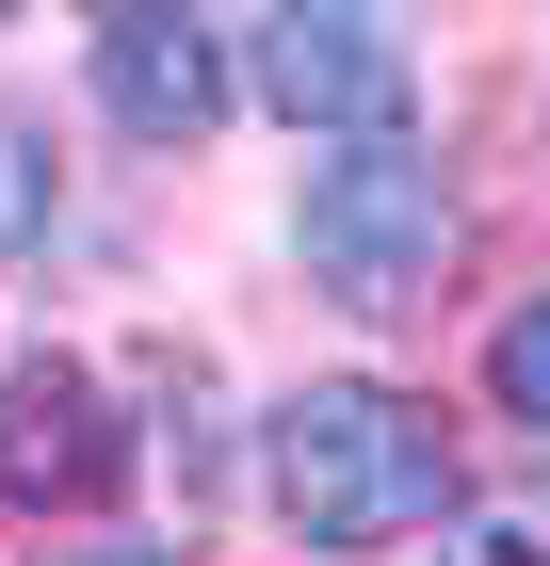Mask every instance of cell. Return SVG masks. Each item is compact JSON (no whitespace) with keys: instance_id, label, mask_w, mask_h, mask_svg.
Returning a JSON list of instances; mask_svg holds the SVG:
<instances>
[{"instance_id":"5","label":"cell","mask_w":550,"mask_h":566,"mask_svg":"<svg viewBox=\"0 0 550 566\" xmlns=\"http://www.w3.org/2000/svg\"><path fill=\"white\" fill-rule=\"evenodd\" d=\"M227 97H243V65H227V33L195 17V0H146V17H114V33H97V114H114L129 146H195V130H227Z\"/></svg>"},{"instance_id":"8","label":"cell","mask_w":550,"mask_h":566,"mask_svg":"<svg viewBox=\"0 0 550 566\" xmlns=\"http://www.w3.org/2000/svg\"><path fill=\"white\" fill-rule=\"evenodd\" d=\"M437 566H550V502H486V518H437Z\"/></svg>"},{"instance_id":"9","label":"cell","mask_w":550,"mask_h":566,"mask_svg":"<svg viewBox=\"0 0 550 566\" xmlns=\"http://www.w3.org/2000/svg\"><path fill=\"white\" fill-rule=\"evenodd\" d=\"M65 566H163V551H65Z\"/></svg>"},{"instance_id":"10","label":"cell","mask_w":550,"mask_h":566,"mask_svg":"<svg viewBox=\"0 0 550 566\" xmlns=\"http://www.w3.org/2000/svg\"><path fill=\"white\" fill-rule=\"evenodd\" d=\"M97 17H146V0H97Z\"/></svg>"},{"instance_id":"2","label":"cell","mask_w":550,"mask_h":566,"mask_svg":"<svg viewBox=\"0 0 550 566\" xmlns=\"http://www.w3.org/2000/svg\"><path fill=\"white\" fill-rule=\"evenodd\" d=\"M292 243L356 324H422L437 275H454V178L405 130H340V163H308V195H292Z\"/></svg>"},{"instance_id":"4","label":"cell","mask_w":550,"mask_h":566,"mask_svg":"<svg viewBox=\"0 0 550 566\" xmlns=\"http://www.w3.org/2000/svg\"><path fill=\"white\" fill-rule=\"evenodd\" d=\"M129 485V421L97 389L82 356H17L0 373V502H33V518H82Z\"/></svg>"},{"instance_id":"1","label":"cell","mask_w":550,"mask_h":566,"mask_svg":"<svg viewBox=\"0 0 550 566\" xmlns=\"http://www.w3.org/2000/svg\"><path fill=\"white\" fill-rule=\"evenodd\" d=\"M259 485L308 551H405L454 518V437H437V405L373 389V373H324L259 421Z\"/></svg>"},{"instance_id":"7","label":"cell","mask_w":550,"mask_h":566,"mask_svg":"<svg viewBox=\"0 0 550 566\" xmlns=\"http://www.w3.org/2000/svg\"><path fill=\"white\" fill-rule=\"evenodd\" d=\"M49 211H65V178H49V130L0 97V260H33V243H49Z\"/></svg>"},{"instance_id":"11","label":"cell","mask_w":550,"mask_h":566,"mask_svg":"<svg viewBox=\"0 0 550 566\" xmlns=\"http://www.w3.org/2000/svg\"><path fill=\"white\" fill-rule=\"evenodd\" d=\"M0 17H17V0H0Z\"/></svg>"},{"instance_id":"6","label":"cell","mask_w":550,"mask_h":566,"mask_svg":"<svg viewBox=\"0 0 550 566\" xmlns=\"http://www.w3.org/2000/svg\"><path fill=\"white\" fill-rule=\"evenodd\" d=\"M486 405H502V421L550 453V292H535V307H502V340H486Z\"/></svg>"},{"instance_id":"3","label":"cell","mask_w":550,"mask_h":566,"mask_svg":"<svg viewBox=\"0 0 550 566\" xmlns=\"http://www.w3.org/2000/svg\"><path fill=\"white\" fill-rule=\"evenodd\" d=\"M243 82L276 97L308 146H340V130H405L422 49H405V0H276L259 49H243Z\"/></svg>"}]
</instances>
